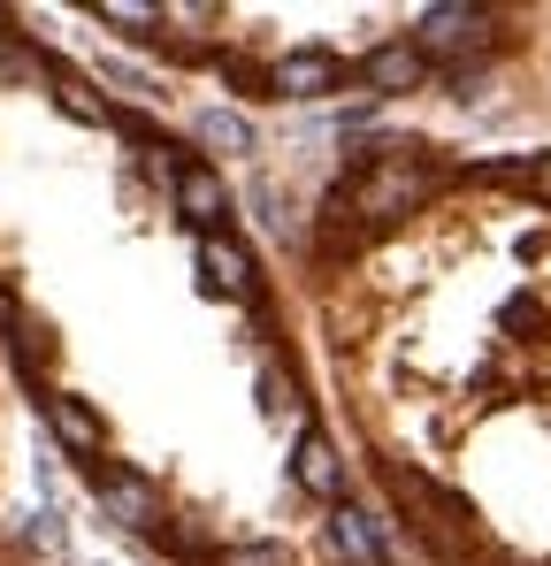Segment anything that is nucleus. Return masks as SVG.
<instances>
[{"mask_svg":"<svg viewBox=\"0 0 551 566\" xmlns=\"http://www.w3.org/2000/svg\"><path fill=\"white\" fill-rule=\"evenodd\" d=\"M437 191V169H422V161H406V154H361V185L353 199H337V207H353L367 222H398L406 207H422Z\"/></svg>","mask_w":551,"mask_h":566,"instance_id":"obj_1","label":"nucleus"},{"mask_svg":"<svg viewBox=\"0 0 551 566\" xmlns=\"http://www.w3.org/2000/svg\"><path fill=\"white\" fill-rule=\"evenodd\" d=\"M92 474V490H100V513L107 521H123V528H162V497H154V482L146 474H131V468H85Z\"/></svg>","mask_w":551,"mask_h":566,"instance_id":"obj_2","label":"nucleus"},{"mask_svg":"<svg viewBox=\"0 0 551 566\" xmlns=\"http://www.w3.org/2000/svg\"><path fill=\"white\" fill-rule=\"evenodd\" d=\"M429 62H459V54H482L490 46V8H429L422 15V39H414Z\"/></svg>","mask_w":551,"mask_h":566,"instance_id":"obj_3","label":"nucleus"},{"mask_svg":"<svg viewBox=\"0 0 551 566\" xmlns=\"http://www.w3.org/2000/svg\"><path fill=\"white\" fill-rule=\"evenodd\" d=\"M177 214L199 230V238H215V230H222V214H230V185H222V169L184 161V169H177Z\"/></svg>","mask_w":551,"mask_h":566,"instance_id":"obj_4","label":"nucleus"},{"mask_svg":"<svg viewBox=\"0 0 551 566\" xmlns=\"http://www.w3.org/2000/svg\"><path fill=\"white\" fill-rule=\"evenodd\" d=\"M199 269H207V291H230V298H246V306H261V269H253V253L238 245V238H199Z\"/></svg>","mask_w":551,"mask_h":566,"instance_id":"obj_5","label":"nucleus"},{"mask_svg":"<svg viewBox=\"0 0 551 566\" xmlns=\"http://www.w3.org/2000/svg\"><path fill=\"white\" fill-rule=\"evenodd\" d=\"M276 77V99H322V93H337L345 85V62L337 54H322V46H299V54H283L269 70Z\"/></svg>","mask_w":551,"mask_h":566,"instance_id":"obj_6","label":"nucleus"},{"mask_svg":"<svg viewBox=\"0 0 551 566\" xmlns=\"http://www.w3.org/2000/svg\"><path fill=\"white\" fill-rule=\"evenodd\" d=\"M46 421H54L62 452H77L85 468H100V413H92L77 390H54V398H46Z\"/></svg>","mask_w":551,"mask_h":566,"instance_id":"obj_7","label":"nucleus"},{"mask_svg":"<svg viewBox=\"0 0 551 566\" xmlns=\"http://www.w3.org/2000/svg\"><path fill=\"white\" fill-rule=\"evenodd\" d=\"M361 77H367V93H414V85L429 77V54L406 46V39H391V46H375L361 62Z\"/></svg>","mask_w":551,"mask_h":566,"instance_id":"obj_8","label":"nucleus"},{"mask_svg":"<svg viewBox=\"0 0 551 566\" xmlns=\"http://www.w3.org/2000/svg\"><path fill=\"white\" fill-rule=\"evenodd\" d=\"M291 474H299V490L306 497H337L345 490V468H337V452H330V437H299V452H291Z\"/></svg>","mask_w":551,"mask_h":566,"instance_id":"obj_9","label":"nucleus"},{"mask_svg":"<svg viewBox=\"0 0 551 566\" xmlns=\"http://www.w3.org/2000/svg\"><path fill=\"white\" fill-rule=\"evenodd\" d=\"M330 552L353 559V566H383V544H375V528H367L361 513H337L330 521Z\"/></svg>","mask_w":551,"mask_h":566,"instance_id":"obj_10","label":"nucleus"},{"mask_svg":"<svg viewBox=\"0 0 551 566\" xmlns=\"http://www.w3.org/2000/svg\"><path fill=\"white\" fill-rule=\"evenodd\" d=\"M199 138L222 146V154H253V123L230 115V107H207V115H199Z\"/></svg>","mask_w":551,"mask_h":566,"instance_id":"obj_11","label":"nucleus"},{"mask_svg":"<svg viewBox=\"0 0 551 566\" xmlns=\"http://www.w3.org/2000/svg\"><path fill=\"white\" fill-rule=\"evenodd\" d=\"M154 544H162L169 559H215V536H207V528H191V521H162V528H154Z\"/></svg>","mask_w":551,"mask_h":566,"instance_id":"obj_12","label":"nucleus"},{"mask_svg":"<svg viewBox=\"0 0 551 566\" xmlns=\"http://www.w3.org/2000/svg\"><path fill=\"white\" fill-rule=\"evenodd\" d=\"M92 15H100V23H115V31H131V39L162 31V8H146V0H100Z\"/></svg>","mask_w":551,"mask_h":566,"instance_id":"obj_13","label":"nucleus"},{"mask_svg":"<svg viewBox=\"0 0 551 566\" xmlns=\"http://www.w3.org/2000/svg\"><path fill=\"white\" fill-rule=\"evenodd\" d=\"M54 99H62V115H77V123H107V99L92 93V77H54Z\"/></svg>","mask_w":551,"mask_h":566,"instance_id":"obj_14","label":"nucleus"},{"mask_svg":"<svg viewBox=\"0 0 551 566\" xmlns=\"http://www.w3.org/2000/svg\"><path fill=\"white\" fill-rule=\"evenodd\" d=\"M222 566H283L276 544H238V552H222Z\"/></svg>","mask_w":551,"mask_h":566,"instance_id":"obj_15","label":"nucleus"},{"mask_svg":"<svg viewBox=\"0 0 551 566\" xmlns=\"http://www.w3.org/2000/svg\"><path fill=\"white\" fill-rule=\"evenodd\" d=\"M46 70V54H15V46H0V77H39Z\"/></svg>","mask_w":551,"mask_h":566,"instance_id":"obj_16","label":"nucleus"},{"mask_svg":"<svg viewBox=\"0 0 551 566\" xmlns=\"http://www.w3.org/2000/svg\"><path fill=\"white\" fill-rule=\"evenodd\" d=\"M0 329H23V314H15V298H8V283H0Z\"/></svg>","mask_w":551,"mask_h":566,"instance_id":"obj_17","label":"nucleus"},{"mask_svg":"<svg viewBox=\"0 0 551 566\" xmlns=\"http://www.w3.org/2000/svg\"><path fill=\"white\" fill-rule=\"evenodd\" d=\"M529 185H537V191L551 199V161H537V169H529Z\"/></svg>","mask_w":551,"mask_h":566,"instance_id":"obj_18","label":"nucleus"},{"mask_svg":"<svg viewBox=\"0 0 551 566\" xmlns=\"http://www.w3.org/2000/svg\"><path fill=\"white\" fill-rule=\"evenodd\" d=\"M0 23H8V8H0Z\"/></svg>","mask_w":551,"mask_h":566,"instance_id":"obj_19","label":"nucleus"}]
</instances>
